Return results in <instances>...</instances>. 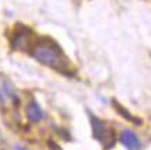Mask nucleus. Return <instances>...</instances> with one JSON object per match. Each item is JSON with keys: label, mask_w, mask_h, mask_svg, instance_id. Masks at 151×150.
Returning <instances> with one entry per match:
<instances>
[{"label": "nucleus", "mask_w": 151, "mask_h": 150, "mask_svg": "<svg viewBox=\"0 0 151 150\" xmlns=\"http://www.w3.org/2000/svg\"><path fill=\"white\" fill-rule=\"evenodd\" d=\"M34 39H35V37L29 28L20 27L18 30H16L14 35L11 38V45L17 51H29Z\"/></svg>", "instance_id": "nucleus-3"}, {"label": "nucleus", "mask_w": 151, "mask_h": 150, "mask_svg": "<svg viewBox=\"0 0 151 150\" xmlns=\"http://www.w3.org/2000/svg\"><path fill=\"white\" fill-rule=\"evenodd\" d=\"M27 118L29 122L38 123L42 119H45V112L42 111L41 105L38 104L35 100H31L27 105Z\"/></svg>", "instance_id": "nucleus-5"}, {"label": "nucleus", "mask_w": 151, "mask_h": 150, "mask_svg": "<svg viewBox=\"0 0 151 150\" xmlns=\"http://www.w3.org/2000/svg\"><path fill=\"white\" fill-rule=\"evenodd\" d=\"M88 115H90V122H91V128H92V135L94 138L101 142L104 145L105 149H112L115 142H116V136H115V132L112 129H108L104 121L95 117L92 112L88 111Z\"/></svg>", "instance_id": "nucleus-2"}, {"label": "nucleus", "mask_w": 151, "mask_h": 150, "mask_svg": "<svg viewBox=\"0 0 151 150\" xmlns=\"http://www.w3.org/2000/svg\"><path fill=\"white\" fill-rule=\"evenodd\" d=\"M113 107H115V109H116V111H118V112L120 114V115H122L124 119H127V121H130V122H134V123H137V125H140V123H141L140 119H136L134 117H133V115H132L129 111H126V109H124V108L122 107L119 102L113 101Z\"/></svg>", "instance_id": "nucleus-6"}, {"label": "nucleus", "mask_w": 151, "mask_h": 150, "mask_svg": "<svg viewBox=\"0 0 151 150\" xmlns=\"http://www.w3.org/2000/svg\"><path fill=\"white\" fill-rule=\"evenodd\" d=\"M28 52L35 60L50 69L62 73H69L71 70L69 58L65 55L59 45L50 38H35Z\"/></svg>", "instance_id": "nucleus-1"}, {"label": "nucleus", "mask_w": 151, "mask_h": 150, "mask_svg": "<svg viewBox=\"0 0 151 150\" xmlns=\"http://www.w3.org/2000/svg\"><path fill=\"white\" fill-rule=\"evenodd\" d=\"M120 142H122V145L124 147H127L129 150H140L141 147V143L139 138H137V135L133 130H130V129H124L123 132L120 133Z\"/></svg>", "instance_id": "nucleus-4"}, {"label": "nucleus", "mask_w": 151, "mask_h": 150, "mask_svg": "<svg viewBox=\"0 0 151 150\" xmlns=\"http://www.w3.org/2000/svg\"><path fill=\"white\" fill-rule=\"evenodd\" d=\"M14 150H28V149H25V147H22V146H14Z\"/></svg>", "instance_id": "nucleus-7"}]
</instances>
